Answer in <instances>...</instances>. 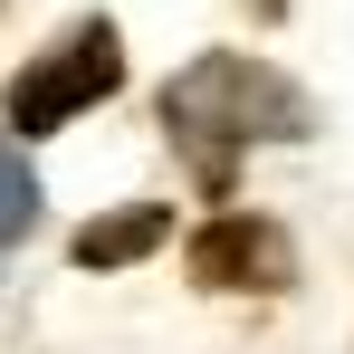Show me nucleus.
Masks as SVG:
<instances>
[{
    "mask_svg": "<svg viewBox=\"0 0 354 354\" xmlns=\"http://www.w3.org/2000/svg\"><path fill=\"white\" fill-rule=\"evenodd\" d=\"M306 96H297L278 67L239 58V48H211V58H192L163 86V134L182 144V163H192V182L221 201L239 173V153L249 144H288V134H306Z\"/></svg>",
    "mask_w": 354,
    "mask_h": 354,
    "instance_id": "1",
    "label": "nucleus"
},
{
    "mask_svg": "<svg viewBox=\"0 0 354 354\" xmlns=\"http://www.w3.org/2000/svg\"><path fill=\"white\" fill-rule=\"evenodd\" d=\"M124 86V39L115 19H77L48 58H29L19 77H10V134H58V124H77L86 106H106Z\"/></svg>",
    "mask_w": 354,
    "mask_h": 354,
    "instance_id": "2",
    "label": "nucleus"
},
{
    "mask_svg": "<svg viewBox=\"0 0 354 354\" xmlns=\"http://www.w3.org/2000/svg\"><path fill=\"white\" fill-rule=\"evenodd\" d=\"M182 268H192V288H211V297H278L297 278V249H288V230L268 211H221V221L192 230Z\"/></svg>",
    "mask_w": 354,
    "mask_h": 354,
    "instance_id": "3",
    "label": "nucleus"
},
{
    "mask_svg": "<svg viewBox=\"0 0 354 354\" xmlns=\"http://www.w3.org/2000/svg\"><path fill=\"white\" fill-rule=\"evenodd\" d=\"M163 239H173V211H163V201H124V211H106V221L77 230V268H134V259L163 249Z\"/></svg>",
    "mask_w": 354,
    "mask_h": 354,
    "instance_id": "4",
    "label": "nucleus"
},
{
    "mask_svg": "<svg viewBox=\"0 0 354 354\" xmlns=\"http://www.w3.org/2000/svg\"><path fill=\"white\" fill-rule=\"evenodd\" d=\"M29 221H39V182H29V163H19V153L0 144V249L29 230Z\"/></svg>",
    "mask_w": 354,
    "mask_h": 354,
    "instance_id": "5",
    "label": "nucleus"
}]
</instances>
